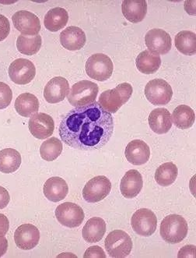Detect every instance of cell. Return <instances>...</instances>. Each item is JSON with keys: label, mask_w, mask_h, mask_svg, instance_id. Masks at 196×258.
<instances>
[{"label": "cell", "mask_w": 196, "mask_h": 258, "mask_svg": "<svg viewBox=\"0 0 196 258\" xmlns=\"http://www.w3.org/2000/svg\"><path fill=\"white\" fill-rule=\"evenodd\" d=\"M62 142L74 149H101L110 141L114 133V119L95 102L69 111L59 125Z\"/></svg>", "instance_id": "6da1fadb"}, {"label": "cell", "mask_w": 196, "mask_h": 258, "mask_svg": "<svg viewBox=\"0 0 196 258\" xmlns=\"http://www.w3.org/2000/svg\"><path fill=\"white\" fill-rule=\"evenodd\" d=\"M133 87L129 83H122L114 89L102 92L99 98L101 106L111 114L116 113L133 95Z\"/></svg>", "instance_id": "7a4b0ae2"}, {"label": "cell", "mask_w": 196, "mask_h": 258, "mask_svg": "<svg viewBox=\"0 0 196 258\" xmlns=\"http://www.w3.org/2000/svg\"><path fill=\"white\" fill-rule=\"evenodd\" d=\"M187 223L181 215L172 214L164 218L160 224V236L170 244L181 243L187 234Z\"/></svg>", "instance_id": "3957f363"}, {"label": "cell", "mask_w": 196, "mask_h": 258, "mask_svg": "<svg viewBox=\"0 0 196 258\" xmlns=\"http://www.w3.org/2000/svg\"><path fill=\"white\" fill-rule=\"evenodd\" d=\"M99 88L95 83L81 81L72 85L67 95L68 101L76 108L86 106L96 102Z\"/></svg>", "instance_id": "277c9868"}, {"label": "cell", "mask_w": 196, "mask_h": 258, "mask_svg": "<svg viewBox=\"0 0 196 258\" xmlns=\"http://www.w3.org/2000/svg\"><path fill=\"white\" fill-rule=\"evenodd\" d=\"M105 248L109 256L115 258H124L130 254L133 249V241L123 230H114L105 239Z\"/></svg>", "instance_id": "5b68a950"}, {"label": "cell", "mask_w": 196, "mask_h": 258, "mask_svg": "<svg viewBox=\"0 0 196 258\" xmlns=\"http://www.w3.org/2000/svg\"><path fill=\"white\" fill-rule=\"evenodd\" d=\"M85 68L89 78L98 81H105L112 77L114 65L107 55L96 53L89 57Z\"/></svg>", "instance_id": "8992f818"}, {"label": "cell", "mask_w": 196, "mask_h": 258, "mask_svg": "<svg viewBox=\"0 0 196 258\" xmlns=\"http://www.w3.org/2000/svg\"><path fill=\"white\" fill-rule=\"evenodd\" d=\"M145 95L153 105H167L172 98V88L164 80H152L145 87Z\"/></svg>", "instance_id": "52a82bcc"}, {"label": "cell", "mask_w": 196, "mask_h": 258, "mask_svg": "<svg viewBox=\"0 0 196 258\" xmlns=\"http://www.w3.org/2000/svg\"><path fill=\"white\" fill-rule=\"evenodd\" d=\"M55 217L59 223L68 228L79 227L84 220L83 209L76 204L65 202L57 207Z\"/></svg>", "instance_id": "ba28073f"}, {"label": "cell", "mask_w": 196, "mask_h": 258, "mask_svg": "<svg viewBox=\"0 0 196 258\" xmlns=\"http://www.w3.org/2000/svg\"><path fill=\"white\" fill-rule=\"evenodd\" d=\"M112 189V182L105 176L89 179L83 189V197L89 203H96L106 198Z\"/></svg>", "instance_id": "9c48e42d"}, {"label": "cell", "mask_w": 196, "mask_h": 258, "mask_svg": "<svg viewBox=\"0 0 196 258\" xmlns=\"http://www.w3.org/2000/svg\"><path fill=\"white\" fill-rule=\"evenodd\" d=\"M131 224L136 233L140 236L148 237L156 232L157 226V216L149 209H139L133 214Z\"/></svg>", "instance_id": "30bf717a"}, {"label": "cell", "mask_w": 196, "mask_h": 258, "mask_svg": "<svg viewBox=\"0 0 196 258\" xmlns=\"http://www.w3.org/2000/svg\"><path fill=\"white\" fill-rule=\"evenodd\" d=\"M36 75V68L31 61L26 59H18L11 64L9 76L17 85H28Z\"/></svg>", "instance_id": "8fae6325"}, {"label": "cell", "mask_w": 196, "mask_h": 258, "mask_svg": "<svg viewBox=\"0 0 196 258\" xmlns=\"http://www.w3.org/2000/svg\"><path fill=\"white\" fill-rule=\"evenodd\" d=\"M145 43L152 53L165 55L170 52L172 41L170 35L164 30L155 28L146 33Z\"/></svg>", "instance_id": "7c38bea8"}, {"label": "cell", "mask_w": 196, "mask_h": 258, "mask_svg": "<svg viewBox=\"0 0 196 258\" xmlns=\"http://www.w3.org/2000/svg\"><path fill=\"white\" fill-rule=\"evenodd\" d=\"M13 23L22 35L35 36L41 31L39 18L29 11H21L16 12L12 18Z\"/></svg>", "instance_id": "4fadbf2b"}, {"label": "cell", "mask_w": 196, "mask_h": 258, "mask_svg": "<svg viewBox=\"0 0 196 258\" xmlns=\"http://www.w3.org/2000/svg\"><path fill=\"white\" fill-rule=\"evenodd\" d=\"M28 127L33 136L38 139L44 140L53 135L55 122L52 116L48 114L40 112L31 116Z\"/></svg>", "instance_id": "5bb4252c"}, {"label": "cell", "mask_w": 196, "mask_h": 258, "mask_svg": "<svg viewBox=\"0 0 196 258\" xmlns=\"http://www.w3.org/2000/svg\"><path fill=\"white\" fill-rule=\"evenodd\" d=\"M40 232L38 228L31 224H24L16 229L14 241L20 249L24 250L35 248L39 243Z\"/></svg>", "instance_id": "9a60e30c"}, {"label": "cell", "mask_w": 196, "mask_h": 258, "mask_svg": "<svg viewBox=\"0 0 196 258\" xmlns=\"http://www.w3.org/2000/svg\"><path fill=\"white\" fill-rule=\"evenodd\" d=\"M69 92L67 80L62 77H56L48 81L44 90V98L48 103H59L65 99Z\"/></svg>", "instance_id": "2e32d148"}, {"label": "cell", "mask_w": 196, "mask_h": 258, "mask_svg": "<svg viewBox=\"0 0 196 258\" xmlns=\"http://www.w3.org/2000/svg\"><path fill=\"white\" fill-rule=\"evenodd\" d=\"M143 186V179L141 174L136 169H131L125 174L121 180V193L125 198H134L140 193Z\"/></svg>", "instance_id": "e0dca14e"}, {"label": "cell", "mask_w": 196, "mask_h": 258, "mask_svg": "<svg viewBox=\"0 0 196 258\" xmlns=\"http://www.w3.org/2000/svg\"><path fill=\"white\" fill-rule=\"evenodd\" d=\"M125 155L128 162L131 164L134 165H143L150 159V147L141 140H134L128 144Z\"/></svg>", "instance_id": "ac0fdd59"}, {"label": "cell", "mask_w": 196, "mask_h": 258, "mask_svg": "<svg viewBox=\"0 0 196 258\" xmlns=\"http://www.w3.org/2000/svg\"><path fill=\"white\" fill-rule=\"evenodd\" d=\"M86 38L84 31L76 26L65 28L60 34V42L65 49L78 51L84 46Z\"/></svg>", "instance_id": "d6986e66"}, {"label": "cell", "mask_w": 196, "mask_h": 258, "mask_svg": "<svg viewBox=\"0 0 196 258\" xmlns=\"http://www.w3.org/2000/svg\"><path fill=\"white\" fill-rule=\"evenodd\" d=\"M43 192L47 199L52 202H59L67 196L69 186L65 179L54 176L47 179L44 184Z\"/></svg>", "instance_id": "ffe728a7"}, {"label": "cell", "mask_w": 196, "mask_h": 258, "mask_svg": "<svg viewBox=\"0 0 196 258\" xmlns=\"http://www.w3.org/2000/svg\"><path fill=\"white\" fill-rule=\"evenodd\" d=\"M148 121L152 131L157 135L167 134L171 129L173 124L170 112L163 108L152 111L149 115Z\"/></svg>", "instance_id": "44dd1931"}, {"label": "cell", "mask_w": 196, "mask_h": 258, "mask_svg": "<svg viewBox=\"0 0 196 258\" xmlns=\"http://www.w3.org/2000/svg\"><path fill=\"white\" fill-rule=\"evenodd\" d=\"M122 14L130 22H141L147 13V4L146 0H126L122 2Z\"/></svg>", "instance_id": "7402d4cb"}, {"label": "cell", "mask_w": 196, "mask_h": 258, "mask_svg": "<svg viewBox=\"0 0 196 258\" xmlns=\"http://www.w3.org/2000/svg\"><path fill=\"white\" fill-rule=\"evenodd\" d=\"M106 232V223L99 217L89 219L83 226L82 235L88 243H97L102 240Z\"/></svg>", "instance_id": "603a6c76"}, {"label": "cell", "mask_w": 196, "mask_h": 258, "mask_svg": "<svg viewBox=\"0 0 196 258\" xmlns=\"http://www.w3.org/2000/svg\"><path fill=\"white\" fill-rule=\"evenodd\" d=\"M14 106L16 111L23 117H31L38 112L39 102L35 95L24 93L16 99Z\"/></svg>", "instance_id": "cb8c5ba5"}, {"label": "cell", "mask_w": 196, "mask_h": 258, "mask_svg": "<svg viewBox=\"0 0 196 258\" xmlns=\"http://www.w3.org/2000/svg\"><path fill=\"white\" fill-rule=\"evenodd\" d=\"M69 21V14L62 7H55L48 11L44 19V24L48 31L56 32L65 28Z\"/></svg>", "instance_id": "d4e9b609"}, {"label": "cell", "mask_w": 196, "mask_h": 258, "mask_svg": "<svg viewBox=\"0 0 196 258\" xmlns=\"http://www.w3.org/2000/svg\"><path fill=\"white\" fill-rule=\"evenodd\" d=\"M136 68L144 74H153L158 71L161 65L160 56L145 50L138 55L136 60Z\"/></svg>", "instance_id": "484cf974"}, {"label": "cell", "mask_w": 196, "mask_h": 258, "mask_svg": "<svg viewBox=\"0 0 196 258\" xmlns=\"http://www.w3.org/2000/svg\"><path fill=\"white\" fill-rule=\"evenodd\" d=\"M21 165V155L14 148H6L0 151V172L13 173Z\"/></svg>", "instance_id": "4316f807"}, {"label": "cell", "mask_w": 196, "mask_h": 258, "mask_svg": "<svg viewBox=\"0 0 196 258\" xmlns=\"http://www.w3.org/2000/svg\"><path fill=\"white\" fill-rule=\"evenodd\" d=\"M171 119L179 129L187 130L193 126L195 121V115L191 107L181 105L173 111Z\"/></svg>", "instance_id": "83f0119b"}, {"label": "cell", "mask_w": 196, "mask_h": 258, "mask_svg": "<svg viewBox=\"0 0 196 258\" xmlns=\"http://www.w3.org/2000/svg\"><path fill=\"white\" fill-rule=\"evenodd\" d=\"M178 175L177 165L173 162H166L157 168L155 173L156 182L160 186H168L174 183Z\"/></svg>", "instance_id": "f1b7e54d"}, {"label": "cell", "mask_w": 196, "mask_h": 258, "mask_svg": "<svg viewBox=\"0 0 196 258\" xmlns=\"http://www.w3.org/2000/svg\"><path fill=\"white\" fill-rule=\"evenodd\" d=\"M175 46L179 52L186 55H193L196 52V36L194 33L182 31L175 36Z\"/></svg>", "instance_id": "f546056e"}, {"label": "cell", "mask_w": 196, "mask_h": 258, "mask_svg": "<svg viewBox=\"0 0 196 258\" xmlns=\"http://www.w3.org/2000/svg\"><path fill=\"white\" fill-rule=\"evenodd\" d=\"M42 37L39 35L35 36L21 35L17 41V47L19 52L27 55H33L38 53L42 47Z\"/></svg>", "instance_id": "4dcf8cb0"}, {"label": "cell", "mask_w": 196, "mask_h": 258, "mask_svg": "<svg viewBox=\"0 0 196 258\" xmlns=\"http://www.w3.org/2000/svg\"><path fill=\"white\" fill-rule=\"evenodd\" d=\"M63 146L60 140L51 138L42 143L40 148V155L42 159L48 162H52L59 158L62 154Z\"/></svg>", "instance_id": "1f68e13d"}, {"label": "cell", "mask_w": 196, "mask_h": 258, "mask_svg": "<svg viewBox=\"0 0 196 258\" xmlns=\"http://www.w3.org/2000/svg\"><path fill=\"white\" fill-rule=\"evenodd\" d=\"M13 99V92L9 85L0 82V109H4L11 105Z\"/></svg>", "instance_id": "d6a6232c"}, {"label": "cell", "mask_w": 196, "mask_h": 258, "mask_svg": "<svg viewBox=\"0 0 196 258\" xmlns=\"http://www.w3.org/2000/svg\"><path fill=\"white\" fill-rule=\"evenodd\" d=\"M11 24L8 18L0 14V41H4L9 35Z\"/></svg>", "instance_id": "836d02e7"}, {"label": "cell", "mask_w": 196, "mask_h": 258, "mask_svg": "<svg viewBox=\"0 0 196 258\" xmlns=\"http://www.w3.org/2000/svg\"><path fill=\"white\" fill-rule=\"evenodd\" d=\"M84 258H105L106 255H105V251L100 246H90L86 249L84 255H83Z\"/></svg>", "instance_id": "e575fe53"}, {"label": "cell", "mask_w": 196, "mask_h": 258, "mask_svg": "<svg viewBox=\"0 0 196 258\" xmlns=\"http://www.w3.org/2000/svg\"><path fill=\"white\" fill-rule=\"evenodd\" d=\"M178 257H195V246L193 245H187L183 246L178 252Z\"/></svg>", "instance_id": "d590c367"}, {"label": "cell", "mask_w": 196, "mask_h": 258, "mask_svg": "<svg viewBox=\"0 0 196 258\" xmlns=\"http://www.w3.org/2000/svg\"><path fill=\"white\" fill-rule=\"evenodd\" d=\"M11 201L10 194L7 189L0 186V209H5Z\"/></svg>", "instance_id": "8d00e7d4"}, {"label": "cell", "mask_w": 196, "mask_h": 258, "mask_svg": "<svg viewBox=\"0 0 196 258\" xmlns=\"http://www.w3.org/2000/svg\"><path fill=\"white\" fill-rule=\"evenodd\" d=\"M10 222L7 216L0 214V236H4L9 230Z\"/></svg>", "instance_id": "74e56055"}, {"label": "cell", "mask_w": 196, "mask_h": 258, "mask_svg": "<svg viewBox=\"0 0 196 258\" xmlns=\"http://www.w3.org/2000/svg\"><path fill=\"white\" fill-rule=\"evenodd\" d=\"M8 249V241L5 236H0V256H4Z\"/></svg>", "instance_id": "f35d334b"}]
</instances>
